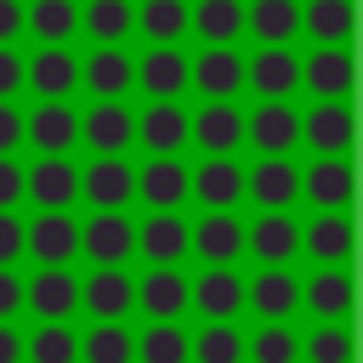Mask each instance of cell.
<instances>
[{"label":"cell","mask_w":363,"mask_h":363,"mask_svg":"<svg viewBox=\"0 0 363 363\" xmlns=\"http://www.w3.org/2000/svg\"><path fill=\"white\" fill-rule=\"evenodd\" d=\"M23 255L40 267H74L79 255V216L74 210H34L23 221Z\"/></svg>","instance_id":"cell-1"},{"label":"cell","mask_w":363,"mask_h":363,"mask_svg":"<svg viewBox=\"0 0 363 363\" xmlns=\"http://www.w3.org/2000/svg\"><path fill=\"white\" fill-rule=\"evenodd\" d=\"M79 255L91 267H125L136 255V221L125 210H91L79 221Z\"/></svg>","instance_id":"cell-2"},{"label":"cell","mask_w":363,"mask_h":363,"mask_svg":"<svg viewBox=\"0 0 363 363\" xmlns=\"http://www.w3.org/2000/svg\"><path fill=\"white\" fill-rule=\"evenodd\" d=\"M23 142L34 153H74L79 147V108L68 96H40L23 113Z\"/></svg>","instance_id":"cell-3"},{"label":"cell","mask_w":363,"mask_h":363,"mask_svg":"<svg viewBox=\"0 0 363 363\" xmlns=\"http://www.w3.org/2000/svg\"><path fill=\"white\" fill-rule=\"evenodd\" d=\"M23 199L34 210H74L79 204V164L68 153H40L23 170Z\"/></svg>","instance_id":"cell-4"},{"label":"cell","mask_w":363,"mask_h":363,"mask_svg":"<svg viewBox=\"0 0 363 363\" xmlns=\"http://www.w3.org/2000/svg\"><path fill=\"white\" fill-rule=\"evenodd\" d=\"M244 255H255L261 267H289L301 255L295 210H255V221H244Z\"/></svg>","instance_id":"cell-5"},{"label":"cell","mask_w":363,"mask_h":363,"mask_svg":"<svg viewBox=\"0 0 363 363\" xmlns=\"http://www.w3.org/2000/svg\"><path fill=\"white\" fill-rule=\"evenodd\" d=\"M187 85L204 102H233L244 91V57H238V45H204L199 57H187Z\"/></svg>","instance_id":"cell-6"},{"label":"cell","mask_w":363,"mask_h":363,"mask_svg":"<svg viewBox=\"0 0 363 363\" xmlns=\"http://www.w3.org/2000/svg\"><path fill=\"white\" fill-rule=\"evenodd\" d=\"M244 85L261 102H289L301 91V57L289 45H255V57H244Z\"/></svg>","instance_id":"cell-7"},{"label":"cell","mask_w":363,"mask_h":363,"mask_svg":"<svg viewBox=\"0 0 363 363\" xmlns=\"http://www.w3.org/2000/svg\"><path fill=\"white\" fill-rule=\"evenodd\" d=\"M187 255H199L204 267H233L244 255V221H238V210H204L187 227Z\"/></svg>","instance_id":"cell-8"},{"label":"cell","mask_w":363,"mask_h":363,"mask_svg":"<svg viewBox=\"0 0 363 363\" xmlns=\"http://www.w3.org/2000/svg\"><path fill=\"white\" fill-rule=\"evenodd\" d=\"M23 306L40 323H68L79 312V278H74V267H40L34 278H23Z\"/></svg>","instance_id":"cell-9"},{"label":"cell","mask_w":363,"mask_h":363,"mask_svg":"<svg viewBox=\"0 0 363 363\" xmlns=\"http://www.w3.org/2000/svg\"><path fill=\"white\" fill-rule=\"evenodd\" d=\"M187 306L204 323H238V312H244V278L233 267H204L199 278H187Z\"/></svg>","instance_id":"cell-10"},{"label":"cell","mask_w":363,"mask_h":363,"mask_svg":"<svg viewBox=\"0 0 363 363\" xmlns=\"http://www.w3.org/2000/svg\"><path fill=\"white\" fill-rule=\"evenodd\" d=\"M244 306L261 323H289L301 312V278L289 267H255V278H244Z\"/></svg>","instance_id":"cell-11"},{"label":"cell","mask_w":363,"mask_h":363,"mask_svg":"<svg viewBox=\"0 0 363 363\" xmlns=\"http://www.w3.org/2000/svg\"><path fill=\"white\" fill-rule=\"evenodd\" d=\"M187 199H199L204 210H238L244 204V170L233 153H204L199 170H187Z\"/></svg>","instance_id":"cell-12"},{"label":"cell","mask_w":363,"mask_h":363,"mask_svg":"<svg viewBox=\"0 0 363 363\" xmlns=\"http://www.w3.org/2000/svg\"><path fill=\"white\" fill-rule=\"evenodd\" d=\"M244 199L261 204V210H289L301 199V170L289 153H261L250 170H244Z\"/></svg>","instance_id":"cell-13"},{"label":"cell","mask_w":363,"mask_h":363,"mask_svg":"<svg viewBox=\"0 0 363 363\" xmlns=\"http://www.w3.org/2000/svg\"><path fill=\"white\" fill-rule=\"evenodd\" d=\"M79 142L91 153H125L136 142V113L119 102V96H96L85 113H79Z\"/></svg>","instance_id":"cell-14"},{"label":"cell","mask_w":363,"mask_h":363,"mask_svg":"<svg viewBox=\"0 0 363 363\" xmlns=\"http://www.w3.org/2000/svg\"><path fill=\"white\" fill-rule=\"evenodd\" d=\"M79 199L91 210H125L136 199V170L119 159V153H96L85 170H79Z\"/></svg>","instance_id":"cell-15"},{"label":"cell","mask_w":363,"mask_h":363,"mask_svg":"<svg viewBox=\"0 0 363 363\" xmlns=\"http://www.w3.org/2000/svg\"><path fill=\"white\" fill-rule=\"evenodd\" d=\"M244 142L255 153H295L301 147V108H289V102H255L244 113Z\"/></svg>","instance_id":"cell-16"},{"label":"cell","mask_w":363,"mask_h":363,"mask_svg":"<svg viewBox=\"0 0 363 363\" xmlns=\"http://www.w3.org/2000/svg\"><path fill=\"white\" fill-rule=\"evenodd\" d=\"M301 255H312L318 267H352V216L312 210V221L301 227Z\"/></svg>","instance_id":"cell-17"},{"label":"cell","mask_w":363,"mask_h":363,"mask_svg":"<svg viewBox=\"0 0 363 363\" xmlns=\"http://www.w3.org/2000/svg\"><path fill=\"white\" fill-rule=\"evenodd\" d=\"M23 85L34 96H74L79 91V57L68 45H40L34 57H23Z\"/></svg>","instance_id":"cell-18"},{"label":"cell","mask_w":363,"mask_h":363,"mask_svg":"<svg viewBox=\"0 0 363 363\" xmlns=\"http://www.w3.org/2000/svg\"><path fill=\"white\" fill-rule=\"evenodd\" d=\"M301 85L323 102H346L352 96V45H312V57H301Z\"/></svg>","instance_id":"cell-19"},{"label":"cell","mask_w":363,"mask_h":363,"mask_svg":"<svg viewBox=\"0 0 363 363\" xmlns=\"http://www.w3.org/2000/svg\"><path fill=\"white\" fill-rule=\"evenodd\" d=\"M187 142H199L204 153H238L244 147V108L238 102H204L199 113H187Z\"/></svg>","instance_id":"cell-20"},{"label":"cell","mask_w":363,"mask_h":363,"mask_svg":"<svg viewBox=\"0 0 363 363\" xmlns=\"http://www.w3.org/2000/svg\"><path fill=\"white\" fill-rule=\"evenodd\" d=\"M79 306L91 318H125L136 312V278L125 267H91V278H79Z\"/></svg>","instance_id":"cell-21"},{"label":"cell","mask_w":363,"mask_h":363,"mask_svg":"<svg viewBox=\"0 0 363 363\" xmlns=\"http://www.w3.org/2000/svg\"><path fill=\"white\" fill-rule=\"evenodd\" d=\"M136 142L147 153H182L187 147V108L176 96H153L142 113H136Z\"/></svg>","instance_id":"cell-22"},{"label":"cell","mask_w":363,"mask_h":363,"mask_svg":"<svg viewBox=\"0 0 363 363\" xmlns=\"http://www.w3.org/2000/svg\"><path fill=\"white\" fill-rule=\"evenodd\" d=\"M301 142H306L312 153H335V159H346V153H352V108L318 96V102L301 113Z\"/></svg>","instance_id":"cell-23"},{"label":"cell","mask_w":363,"mask_h":363,"mask_svg":"<svg viewBox=\"0 0 363 363\" xmlns=\"http://www.w3.org/2000/svg\"><path fill=\"white\" fill-rule=\"evenodd\" d=\"M136 255H147V267H182V255H187L182 210H147V221L136 227Z\"/></svg>","instance_id":"cell-24"},{"label":"cell","mask_w":363,"mask_h":363,"mask_svg":"<svg viewBox=\"0 0 363 363\" xmlns=\"http://www.w3.org/2000/svg\"><path fill=\"white\" fill-rule=\"evenodd\" d=\"M301 306L318 323H346L352 318V267H318L301 284Z\"/></svg>","instance_id":"cell-25"},{"label":"cell","mask_w":363,"mask_h":363,"mask_svg":"<svg viewBox=\"0 0 363 363\" xmlns=\"http://www.w3.org/2000/svg\"><path fill=\"white\" fill-rule=\"evenodd\" d=\"M79 85L91 96H125L136 85V57L125 45H96L91 57H79Z\"/></svg>","instance_id":"cell-26"},{"label":"cell","mask_w":363,"mask_h":363,"mask_svg":"<svg viewBox=\"0 0 363 363\" xmlns=\"http://www.w3.org/2000/svg\"><path fill=\"white\" fill-rule=\"evenodd\" d=\"M301 199L312 210H346L352 204V164L335 159V153H318L306 170H301Z\"/></svg>","instance_id":"cell-27"},{"label":"cell","mask_w":363,"mask_h":363,"mask_svg":"<svg viewBox=\"0 0 363 363\" xmlns=\"http://www.w3.org/2000/svg\"><path fill=\"white\" fill-rule=\"evenodd\" d=\"M136 193L147 210H176L187 199V164L176 153H153L142 170H136Z\"/></svg>","instance_id":"cell-28"},{"label":"cell","mask_w":363,"mask_h":363,"mask_svg":"<svg viewBox=\"0 0 363 363\" xmlns=\"http://www.w3.org/2000/svg\"><path fill=\"white\" fill-rule=\"evenodd\" d=\"M136 85L147 96H182L187 91V51L182 45H147L136 57Z\"/></svg>","instance_id":"cell-29"},{"label":"cell","mask_w":363,"mask_h":363,"mask_svg":"<svg viewBox=\"0 0 363 363\" xmlns=\"http://www.w3.org/2000/svg\"><path fill=\"white\" fill-rule=\"evenodd\" d=\"M136 306L147 318H182L187 312V272L182 267H147L136 278Z\"/></svg>","instance_id":"cell-30"},{"label":"cell","mask_w":363,"mask_h":363,"mask_svg":"<svg viewBox=\"0 0 363 363\" xmlns=\"http://www.w3.org/2000/svg\"><path fill=\"white\" fill-rule=\"evenodd\" d=\"M244 34L255 45H289L301 34V0H244Z\"/></svg>","instance_id":"cell-31"},{"label":"cell","mask_w":363,"mask_h":363,"mask_svg":"<svg viewBox=\"0 0 363 363\" xmlns=\"http://www.w3.org/2000/svg\"><path fill=\"white\" fill-rule=\"evenodd\" d=\"M23 34L40 45H68L79 34V0H23Z\"/></svg>","instance_id":"cell-32"},{"label":"cell","mask_w":363,"mask_h":363,"mask_svg":"<svg viewBox=\"0 0 363 363\" xmlns=\"http://www.w3.org/2000/svg\"><path fill=\"white\" fill-rule=\"evenodd\" d=\"M187 28L204 45H238V34H244V0H193L187 6Z\"/></svg>","instance_id":"cell-33"},{"label":"cell","mask_w":363,"mask_h":363,"mask_svg":"<svg viewBox=\"0 0 363 363\" xmlns=\"http://www.w3.org/2000/svg\"><path fill=\"white\" fill-rule=\"evenodd\" d=\"M79 28L96 45H119L136 28V0H79Z\"/></svg>","instance_id":"cell-34"},{"label":"cell","mask_w":363,"mask_h":363,"mask_svg":"<svg viewBox=\"0 0 363 363\" xmlns=\"http://www.w3.org/2000/svg\"><path fill=\"white\" fill-rule=\"evenodd\" d=\"M130 363H187V329H182V318H147V329L136 335Z\"/></svg>","instance_id":"cell-35"},{"label":"cell","mask_w":363,"mask_h":363,"mask_svg":"<svg viewBox=\"0 0 363 363\" xmlns=\"http://www.w3.org/2000/svg\"><path fill=\"white\" fill-rule=\"evenodd\" d=\"M136 335L125 329V318H96L91 335H79V363H130Z\"/></svg>","instance_id":"cell-36"},{"label":"cell","mask_w":363,"mask_h":363,"mask_svg":"<svg viewBox=\"0 0 363 363\" xmlns=\"http://www.w3.org/2000/svg\"><path fill=\"white\" fill-rule=\"evenodd\" d=\"M301 28L312 34V45H346L352 40V0H306Z\"/></svg>","instance_id":"cell-37"},{"label":"cell","mask_w":363,"mask_h":363,"mask_svg":"<svg viewBox=\"0 0 363 363\" xmlns=\"http://www.w3.org/2000/svg\"><path fill=\"white\" fill-rule=\"evenodd\" d=\"M136 28L147 34V45H182V34H187V0H142L136 6Z\"/></svg>","instance_id":"cell-38"},{"label":"cell","mask_w":363,"mask_h":363,"mask_svg":"<svg viewBox=\"0 0 363 363\" xmlns=\"http://www.w3.org/2000/svg\"><path fill=\"white\" fill-rule=\"evenodd\" d=\"M187 363H244V329L204 323L199 335H187Z\"/></svg>","instance_id":"cell-39"},{"label":"cell","mask_w":363,"mask_h":363,"mask_svg":"<svg viewBox=\"0 0 363 363\" xmlns=\"http://www.w3.org/2000/svg\"><path fill=\"white\" fill-rule=\"evenodd\" d=\"M23 363H79V335L68 323H40L23 335Z\"/></svg>","instance_id":"cell-40"},{"label":"cell","mask_w":363,"mask_h":363,"mask_svg":"<svg viewBox=\"0 0 363 363\" xmlns=\"http://www.w3.org/2000/svg\"><path fill=\"white\" fill-rule=\"evenodd\" d=\"M244 363H301V335L289 323H261L244 335Z\"/></svg>","instance_id":"cell-41"},{"label":"cell","mask_w":363,"mask_h":363,"mask_svg":"<svg viewBox=\"0 0 363 363\" xmlns=\"http://www.w3.org/2000/svg\"><path fill=\"white\" fill-rule=\"evenodd\" d=\"M301 357L306 363H352V329L346 323H318L312 335H301Z\"/></svg>","instance_id":"cell-42"},{"label":"cell","mask_w":363,"mask_h":363,"mask_svg":"<svg viewBox=\"0 0 363 363\" xmlns=\"http://www.w3.org/2000/svg\"><path fill=\"white\" fill-rule=\"evenodd\" d=\"M17 204H23V164L0 153V210H17Z\"/></svg>","instance_id":"cell-43"},{"label":"cell","mask_w":363,"mask_h":363,"mask_svg":"<svg viewBox=\"0 0 363 363\" xmlns=\"http://www.w3.org/2000/svg\"><path fill=\"white\" fill-rule=\"evenodd\" d=\"M17 255H23V216L0 210V267H11Z\"/></svg>","instance_id":"cell-44"},{"label":"cell","mask_w":363,"mask_h":363,"mask_svg":"<svg viewBox=\"0 0 363 363\" xmlns=\"http://www.w3.org/2000/svg\"><path fill=\"white\" fill-rule=\"evenodd\" d=\"M23 91V57H17V45H0V102H11Z\"/></svg>","instance_id":"cell-45"},{"label":"cell","mask_w":363,"mask_h":363,"mask_svg":"<svg viewBox=\"0 0 363 363\" xmlns=\"http://www.w3.org/2000/svg\"><path fill=\"white\" fill-rule=\"evenodd\" d=\"M23 312V278H17V267H0V323H11Z\"/></svg>","instance_id":"cell-46"},{"label":"cell","mask_w":363,"mask_h":363,"mask_svg":"<svg viewBox=\"0 0 363 363\" xmlns=\"http://www.w3.org/2000/svg\"><path fill=\"white\" fill-rule=\"evenodd\" d=\"M23 147V108L0 102V153H17Z\"/></svg>","instance_id":"cell-47"},{"label":"cell","mask_w":363,"mask_h":363,"mask_svg":"<svg viewBox=\"0 0 363 363\" xmlns=\"http://www.w3.org/2000/svg\"><path fill=\"white\" fill-rule=\"evenodd\" d=\"M23 34V0H0V45H17Z\"/></svg>","instance_id":"cell-48"},{"label":"cell","mask_w":363,"mask_h":363,"mask_svg":"<svg viewBox=\"0 0 363 363\" xmlns=\"http://www.w3.org/2000/svg\"><path fill=\"white\" fill-rule=\"evenodd\" d=\"M0 363H23V335L11 323H0Z\"/></svg>","instance_id":"cell-49"}]
</instances>
